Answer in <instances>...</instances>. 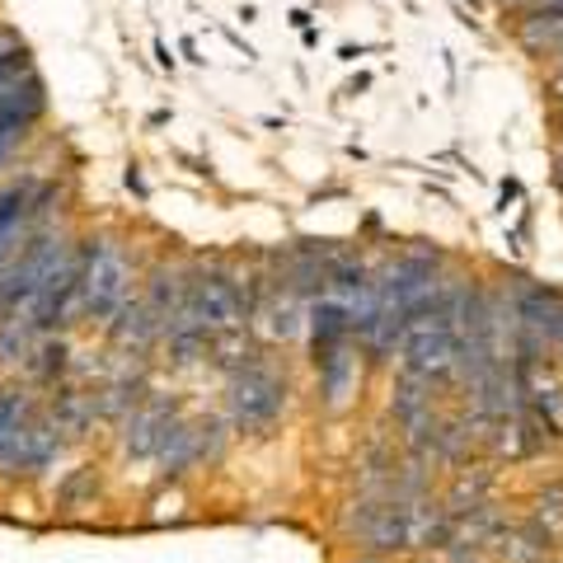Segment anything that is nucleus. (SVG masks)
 <instances>
[{
	"label": "nucleus",
	"mask_w": 563,
	"mask_h": 563,
	"mask_svg": "<svg viewBox=\"0 0 563 563\" xmlns=\"http://www.w3.org/2000/svg\"><path fill=\"white\" fill-rule=\"evenodd\" d=\"M128 291V268H122V254L113 244H95L90 258H85V273H80V296H85V310L103 320L113 314V306L122 301Z\"/></svg>",
	"instance_id": "1"
},
{
	"label": "nucleus",
	"mask_w": 563,
	"mask_h": 563,
	"mask_svg": "<svg viewBox=\"0 0 563 563\" xmlns=\"http://www.w3.org/2000/svg\"><path fill=\"white\" fill-rule=\"evenodd\" d=\"M507 5H526V10H531V5H544V0H507Z\"/></svg>",
	"instance_id": "2"
}]
</instances>
